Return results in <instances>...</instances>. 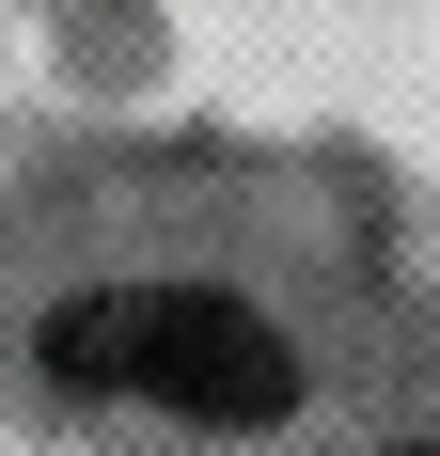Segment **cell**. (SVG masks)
Here are the masks:
<instances>
[{"mask_svg":"<svg viewBox=\"0 0 440 456\" xmlns=\"http://www.w3.org/2000/svg\"><path fill=\"white\" fill-rule=\"evenodd\" d=\"M47 362L94 378V394H142V410L189 425H283L299 410V346L220 299V283H110V299H63L47 315Z\"/></svg>","mask_w":440,"mask_h":456,"instance_id":"6da1fadb","label":"cell"}]
</instances>
